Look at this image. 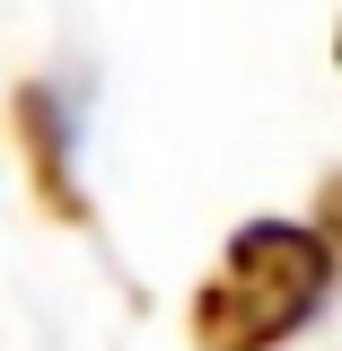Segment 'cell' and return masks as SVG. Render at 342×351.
Instances as JSON below:
<instances>
[{"instance_id": "6da1fadb", "label": "cell", "mask_w": 342, "mask_h": 351, "mask_svg": "<svg viewBox=\"0 0 342 351\" xmlns=\"http://www.w3.org/2000/svg\"><path fill=\"white\" fill-rule=\"evenodd\" d=\"M334 281V246L307 219H246L193 290V343L202 351H272L316 325Z\"/></svg>"}]
</instances>
